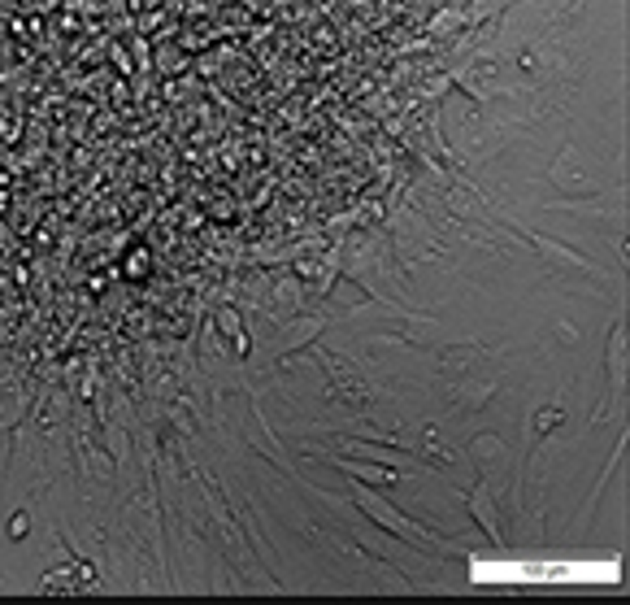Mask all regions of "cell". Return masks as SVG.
<instances>
[{"mask_svg":"<svg viewBox=\"0 0 630 605\" xmlns=\"http://www.w3.org/2000/svg\"><path fill=\"white\" fill-rule=\"evenodd\" d=\"M352 475L369 483H396V471H379V466H352Z\"/></svg>","mask_w":630,"mask_h":605,"instance_id":"7a4b0ae2","label":"cell"},{"mask_svg":"<svg viewBox=\"0 0 630 605\" xmlns=\"http://www.w3.org/2000/svg\"><path fill=\"white\" fill-rule=\"evenodd\" d=\"M357 505H361V510H365L369 518H379V522L387 527V532H396L400 540H409V544H418V540H422V536L413 532V527H409V522H404V518H400L396 510H387V505H379L374 497H365V492H361V497H357Z\"/></svg>","mask_w":630,"mask_h":605,"instance_id":"6da1fadb","label":"cell"}]
</instances>
